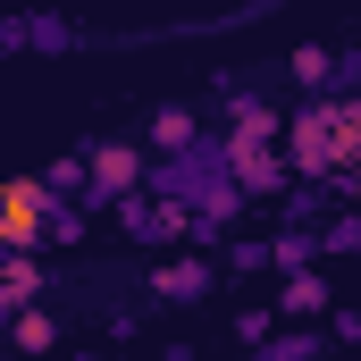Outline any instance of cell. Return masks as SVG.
Masks as SVG:
<instances>
[{"instance_id": "obj_1", "label": "cell", "mask_w": 361, "mask_h": 361, "mask_svg": "<svg viewBox=\"0 0 361 361\" xmlns=\"http://www.w3.org/2000/svg\"><path fill=\"white\" fill-rule=\"evenodd\" d=\"M361 143V109H302V126H294V160L302 169H345V152Z\"/></svg>"}, {"instance_id": "obj_2", "label": "cell", "mask_w": 361, "mask_h": 361, "mask_svg": "<svg viewBox=\"0 0 361 361\" xmlns=\"http://www.w3.org/2000/svg\"><path fill=\"white\" fill-rule=\"evenodd\" d=\"M8 252H34L42 235H51V185L42 177H25V185H8Z\"/></svg>"}, {"instance_id": "obj_3", "label": "cell", "mask_w": 361, "mask_h": 361, "mask_svg": "<svg viewBox=\"0 0 361 361\" xmlns=\"http://www.w3.org/2000/svg\"><path fill=\"white\" fill-rule=\"evenodd\" d=\"M135 177H143V152H126V143H101V152H92V202H126V193H135Z\"/></svg>"}, {"instance_id": "obj_4", "label": "cell", "mask_w": 361, "mask_h": 361, "mask_svg": "<svg viewBox=\"0 0 361 361\" xmlns=\"http://www.w3.org/2000/svg\"><path fill=\"white\" fill-rule=\"evenodd\" d=\"M152 294L160 302H202L210 294V261H169V269L152 277Z\"/></svg>"}, {"instance_id": "obj_5", "label": "cell", "mask_w": 361, "mask_h": 361, "mask_svg": "<svg viewBox=\"0 0 361 361\" xmlns=\"http://www.w3.org/2000/svg\"><path fill=\"white\" fill-rule=\"evenodd\" d=\"M34 294H42V269H34V252H8V294H0V302H8V311H25Z\"/></svg>"}, {"instance_id": "obj_6", "label": "cell", "mask_w": 361, "mask_h": 361, "mask_svg": "<svg viewBox=\"0 0 361 361\" xmlns=\"http://www.w3.org/2000/svg\"><path fill=\"white\" fill-rule=\"evenodd\" d=\"M277 302H286L294 319H311V311L328 302V286H319V277H311V269H294V277H286V294H277Z\"/></svg>"}, {"instance_id": "obj_7", "label": "cell", "mask_w": 361, "mask_h": 361, "mask_svg": "<svg viewBox=\"0 0 361 361\" xmlns=\"http://www.w3.org/2000/svg\"><path fill=\"white\" fill-rule=\"evenodd\" d=\"M152 143H169V152L193 143V109H160V118H152Z\"/></svg>"}, {"instance_id": "obj_8", "label": "cell", "mask_w": 361, "mask_h": 361, "mask_svg": "<svg viewBox=\"0 0 361 361\" xmlns=\"http://www.w3.org/2000/svg\"><path fill=\"white\" fill-rule=\"evenodd\" d=\"M261 361H319V336H269Z\"/></svg>"}, {"instance_id": "obj_9", "label": "cell", "mask_w": 361, "mask_h": 361, "mask_svg": "<svg viewBox=\"0 0 361 361\" xmlns=\"http://www.w3.org/2000/svg\"><path fill=\"white\" fill-rule=\"evenodd\" d=\"M51 336H59V328H51V319H42V311H17V345H25V353H42V345H51Z\"/></svg>"}, {"instance_id": "obj_10", "label": "cell", "mask_w": 361, "mask_h": 361, "mask_svg": "<svg viewBox=\"0 0 361 361\" xmlns=\"http://www.w3.org/2000/svg\"><path fill=\"white\" fill-rule=\"evenodd\" d=\"M311 252H319V244H311V235H286V244H269V261H277V269H302V261H311Z\"/></svg>"}, {"instance_id": "obj_11", "label": "cell", "mask_w": 361, "mask_h": 361, "mask_svg": "<svg viewBox=\"0 0 361 361\" xmlns=\"http://www.w3.org/2000/svg\"><path fill=\"white\" fill-rule=\"evenodd\" d=\"M294 76L302 85H328V51H294Z\"/></svg>"}]
</instances>
